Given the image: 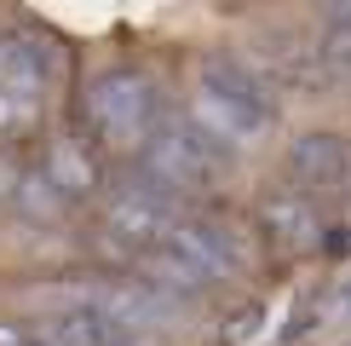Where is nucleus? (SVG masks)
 I'll use <instances>...</instances> for the list:
<instances>
[{
  "label": "nucleus",
  "instance_id": "0eeeda50",
  "mask_svg": "<svg viewBox=\"0 0 351 346\" xmlns=\"http://www.w3.org/2000/svg\"><path fill=\"white\" fill-rule=\"evenodd\" d=\"M288 168H294V191H346L351 185V150L328 133L300 139Z\"/></svg>",
  "mask_w": 351,
  "mask_h": 346
},
{
  "label": "nucleus",
  "instance_id": "423d86ee",
  "mask_svg": "<svg viewBox=\"0 0 351 346\" xmlns=\"http://www.w3.org/2000/svg\"><path fill=\"white\" fill-rule=\"evenodd\" d=\"M23 329L40 346H138V335L115 329L110 317H98L86 306H69V300H52V295L35 300V317H29Z\"/></svg>",
  "mask_w": 351,
  "mask_h": 346
},
{
  "label": "nucleus",
  "instance_id": "f8f14e48",
  "mask_svg": "<svg viewBox=\"0 0 351 346\" xmlns=\"http://www.w3.org/2000/svg\"><path fill=\"white\" fill-rule=\"evenodd\" d=\"M346 214H351V196H346Z\"/></svg>",
  "mask_w": 351,
  "mask_h": 346
},
{
  "label": "nucleus",
  "instance_id": "7ed1b4c3",
  "mask_svg": "<svg viewBox=\"0 0 351 346\" xmlns=\"http://www.w3.org/2000/svg\"><path fill=\"white\" fill-rule=\"evenodd\" d=\"M230 162V144L213 139L196 115H167V127L156 133V144L138 156L144 168V185L179 196V191H196V185H213Z\"/></svg>",
  "mask_w": 351,
  "mask_h": 346
},
{
  "label": "nucleus",
  "instance_id": "9d476101",
  "mask_svg": "<svg viewBox=\"0 0 351 346\" xmlns=\"http://www.w3.org/2000/svg\"><path fill=\"white\" fill-rule=\"evenodd\" d=\"M0 346H40L29 329H0Z\"/></svg>",
  "mask_w": 351,
  "mask_h": 346
},
{
  "label": "nucleus",
  "instance_id": "39448f33",
  "mask_svg": "<svg viewBox=\"0 0 351 346\" xmlns=\"http://www.w3.org/2000/svg\"><path fill=\"white\" fill-rule=\"evenodd\" d=\"M52 300H69V306H86L98 317H110L115 329H127V335H150V329H162L173 317V295H162L156 283H133V277H98V283H58L47 288Z\"/></svg>",
  "mask_w": 351,
  "mask_h": 346
},
{
  "label": "nucleus",
  "instance_id": "1a4fd4ad",
  "mask_svg": "<svg viewBox=\"0 0 351 346\" xmlns=\"http://www.w3.org/2000/svg\"><path fill=\"white\" fill-rule=\"evenodd\" d=\"M323 23H328V58L351 64V0H323Z\"/></svg>",
  "mask_w": 351,
  "mask_h": 346
},
{
  "label": "nucleus",
  "instance_id": "9b49d317",
  "mask_svg": "<svg viewBox=\"0 0 351 346\" xmlns=\"http://www.w3.org/2000/svg\"><path fill=\"white\" fill-rule=\"evenodd\" d=\"M340 317H351V288H346V295H340Z\"/></svg>",
  "mask_w": 351,
  "mask_h": 346
},
{
  "label": "nucleus",
  "instance_id": "f257e3e1",
  "mask_svg": "<svg viewBox=\"0 0 351 346\" xmlns=\"http://www.w3.org/2000/svg\"><path fill=\"white\" fill-rule=\"evenodd\" d=\"M196 122L213 139H225L230 150H242V144H259L276 127V98L242 58L208 52L196 64Z\"/></svg>",
  "mask_w": 351,
  "mask_h": 346
},
{
  "label": "nucleus",
  "instance_id": "20e7f679",
  "mask_svg": "<svg viewBox=\"0 0 351 346\" xmlns=\"http://www.w3.org/2000/svg\"><path fill=\"white\" fill-rule=\"evenodd\" d=\"M58 47L40 29H6L0 35V122L12 115H35L58 86Z\"/></svg>",
  "mask_w": 351,
  "mask_h": 346
},
{
  "label": "nucleus",
  "instance_id": "f03ea898",
  "mask_svg": "<svg viewBox=\"0 0 351 346\" xmlns=\"http://www.w3.org/2000/svg\"><path fill=\"white\" fill-rule=\"evenodd\" d=\"M167 104L156 93V81L144 69H104L86 81V127L98 133L104 150L144 156L156 144V133L167 127Z\"/></svg>",
  "mask_w": 351,
  "mask_h": 346
},
{
  "label": "nucleus",
  "instance_id": "6e6552de",
  "mask_svg": "<svg viewBox=\"0 0 351 346\" xmlns=\"http://www.w3.org/2000/svg\"><path fill=\"white\" fill-rule=\"evenodd\" d=\"M265 220L276 225V237H282L288 249H311V242H317V220L300 208V196H294V202H276Z\"/></svg>",
  "mask_w": 351,
  "mask_h": 346
}]
</instances>
